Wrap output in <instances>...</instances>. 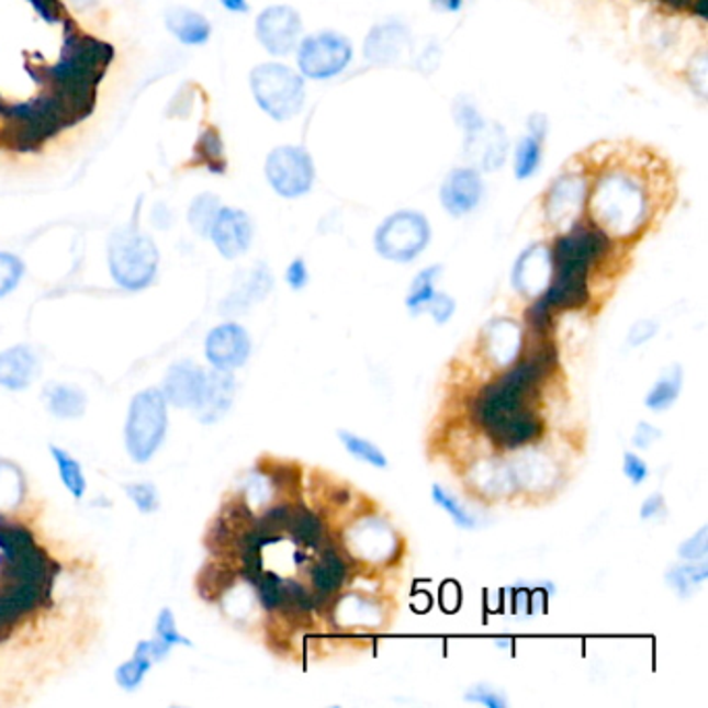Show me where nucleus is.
<instances>
[{
  "instance_id": "1",
  "label": "nucleus",
  "mask_w": 708,
  "mask_h": 708,
  "mask_svg": "<svg viewBox=\"0 0 708 708\" xmlns=\"http://www.w3.org/2000/svg\"><path fill=\"white\" fill-rule=\"evenodd\" d=\"M611 249V239L596 225H574L559 237L553 258V277L542 297L553 310H580L591 300L588 274Z\"/></svg>"
},
{
  "instance_id": "2",
  "label": "nucleus",
  "mask_w": 708,
  "mask_h": 708,
  "mask_svg": "<svg viewBox=\"0 0 708 708\" xmlns=\"http://www.w3.org/2000/svg\"><path fill=\"white\" fill-rule=\"evenodd\" d=\"M160 254L146 233L135 225L115 231L109 241V269L121 288L139 291L153 285Z\"/></svg>"
},
{
  "instance_id": "3",
  "label": "nucleus",
  "mask_w": 708,
  "mask_h": 708,
  "mask_svg": "<svg viewBox=\"0 0 708 708\" xmlns=\"http://www.w3.org/2000/svg\"><path fill=\"white\" fill-rule=\"evenodd\" d=\"M644 193L623 175L605 177L593 195V214L600 229L609 235H632L644 221Z\"/></svg>"
},
{
  "instance_id": "4",
  "label": "nucleus",
  "mask_w": 708,
  "mask_h": 708,
  "mask_svg": "<svg viewBox=\"0 0 708 708\" xmlns=\"http://www.w3.org/2000/svg\"><path fill=\"white\" fill-rule=\"evenodd\" d=\"M169 414L162 391L146 389L137 393L132 400L125 422V447L130 458L137 463L153 460L165 442Z\"/></svg>"
},
{
  "instance_id": "5",
  "label": "nucleus",
  "mask_w": 708,
  "mask_h": 708,
  "mask_svg": "<svg viewBox=\"0 0 708 708\" xmlns=\"http://www.w3.org/2000/svg\"><path fill=\"white\" fill-rule=\"evenodd\" d=\"M251 92L269 115L283 121L295 115L304 102V83L283 65H260L251 74Z\"/></svg>"
},
{
  "instance_id": "6",
  "label": "nucleus",
  "mask_w": 708,
  "mask_h": 708,
  "mask_svg": "<svg viewBox=\"0 0 708 708\" xmlns=\"http://www.w3.org/2000/svg\"><path fill=\"white\" fill-rule=\"evenodd\" d=\"M430 239L426 218L416 212H400L389 216L374 235L377 251L393 262H412L418 258Z\"/></svg>"
},
{
  "instance_id": "7",
  "label": "nucleus",
  "mask_w": 708,
  "mask_h": 708,
  "mask_svg": "<svg viewBox=\"0 0 708 708\" xmlns=\"http://www.w3.org/2000/svg\"><path fill=\"white\" fill-rule=\"evenodd\" d=\"M312 160L300 148H279L270 154L267 160L270 186L285 198L306 193L312 186Z\"/></svg>"
},
{
  "instance_id": "8",
  "label": "nucleus",
  "mask_w": 708,
  "mask_h": 708,
  "mask_svg": "<svg viewBox=\"0 0 708 708\" xmlns=\"http://www.w3.org/2000/svg\"><path fill=\"white\" fill-rule=\"evenodd\" d=\"M351 58L349 42L335 34H321L306 40L300 50V67L310 77H330L339 74Z\"/></svg>"
},
{
  "instance_id": "9",
  "label": "nucleus",
  "mask_w": 708,
  "mask_h": 708,
  "mask_svg": "<svg viewBox=\"0 0 708 708\" xmlns=\"http://www.w3.org/2000/svg\"><path fill=\"white\" fill-rule=\"evenodd\" d=\"M204 353L212 368H218V370H235L246 366L251 353L248 330L235 323L212 328L206 337Z\"/></svg>"
},
{
  "instance_id": "10",
  "label": "nucleus",
  "mask_w": 708,
  "mask_h": 708,
  "mask_svg": "<svg viewBox=\"0 0 708 708\" xmlns=\"http://www.w3.org/2000/svg\"><path fill=\"white\" fill-rule=\"evenodd\" d=\"M345 547L356 557H362L364 561H386L389 557L395 553L397 540H395V532L389 524H384L381 519H362L356 526H351L345 532Z\"/></svg>"
},
{
  "instance_id": "11",
  "label": "nucleus",
  "mask_w": 708,
  "mask_h": 708,
  "mask_svg": "<svg viewBox=\"0 0 708 708\" xmlns=\"http://www.w3.org/2000/svg\"><path fill=\"white\" fill-rule=\"evenodd\" d=\"M486 435H488V439L493 440V445H497L501 449L516 451V449H524V447L537 442L544 435V420L538 416L535 409H530L526 405L514 414L505 416L497 424L488 426Z\"/></svg>"
},
{
  "instance_id": "12",
  "label": "nucleus",
  "mask_w": 708,
  "mask_h": 708,
  "mask_svg": "<svg viewBox=\"0 0 708 708\" xmlns=\"http://www.w3.org/2000/svg\"><path fill=\"white\" fill-rule=\"evenodd\" d=\"M209 237H212L221 256L233 260L248 251L254 237V227L246 212L237 209H221L212 223Z\"/></svg>"
},
{
  "instance_id": "13",
  "label": "nucleus",
  "mask_w": 708,
  "mask_h": 708,
  "mask_svg": "<svg viewBox=\"0 0 708 708\" xmlns=\"http://www.w3.org/2000/svg\"><path fill=\"white\" fill-rule=\"evenodd\" d=\"M235 393H237V381L231 374V370L212 368L211 372H206L202 395L193 405L195 418L202 424H214L221 420L235 402Z\"/></svg>"
},
{
  "instance_id": "14",
  "label": "nucleus",
  "mask_w": 708,
  "mask_h": 708,
  "mask_svg": "<svg viewBox=\"0 0 708 708\" xmlns=\"http://www.w3.org/2000/svg\"><path fill=\"white\" fill-rule=\"evenodd\" d=\"M300 15L289 7H270L258 18V40L272 55H288L300 36Z\"/></svg>"
},
{
  "instance_id": "15",
  "label": "nucleus",
  "mask_w": 708,
  "mask_h": 708,
  "mask_svg": "<svg viewBox=\"0 0 708 708\" xmlns=\"http://www.w3.org/2000/svg\"><path fill=\"white\" fill-rule=\"evenodd\" d=\"M204 383H206V370L190 360H181L167 370L162 395L167 403H171L175 407L193 409V405L202 395Z\"/></svg>"
},
{
  "instance_id": "16",
  "label": "nucleus",
  "mask_w": 708,
  "mask_h": 708,
  "mask_svg": "<svg viewBox=\"0 0 708 708\" xmlns=\"http://www.w3.org/2000/svg\"><path fill=\"white\" fill-rule=\"evenodd\" d=\"M551 277H553L551 251L544 246H532L519 256L512 281L521 295L538 297L544 293V289L549 288Z\"/></svg>"
},
{
  "instance_id": "17",
  "label": "nucleus",
  "mask_w": 708,
  "mask_h": 708,
  "mask_svg": "<svg viewBox=\"0 0 708 708\" xmlns=\"http://www.w3.org/2000/svg\"><path fill=\"white\" fill-rule=\"evenodd\" d=\"M40 372L38 356L27 345L0 351V386L9 391L27 389Z\"/></svg>"
},
{
  "instance_id": "18",
  "label": "nucleus",
  "mask_w": 708,
  "mask_h": 708,
  "mask_svg": "<svg viewBox=\"0 0 708 708\" xmlns=\"http://www.w3.org/2000/svg\"><path fill=\"white\" fill-rule=\"evenodd\" d=\"M586 198V186L580 177H561L547 198V216L553 225H570Z\"/></svg>"
},
{
  "instance_id": "19",
  "label": "nucleus",
  "mask_w": 708,
  "mask_h": 708,
  "mask_svg": "<svg viewBox=\"0 0 708 708\" xmlns=\"http://www.w3.org/2000/svg\"><path fill=\"white\" fill-rule=\"evenodd\" d=\"M482 195V181L476 171H456L449 175L440 190V200L445 209L453 216H461L472 211L479 204Z\"/></svg>"
},
{
  "instance_id": "20",
  "label": "nucleus",
  "mask_w": 708,
  "mask_h": 708,
  "mask_svg": "<svg viewBox=\"0 0 708 708\" xmlns=\"http://www.w3.org/2000/svg\"><path fill=\"white\" fill-rule=\"evenodd\" d=\"M486 349L497 364H516L524 349L521 326L507 318H498L491 323L486 326Z\"/></svg>"
},
{
  "instance_id": "21",
  "label": "nucleus",
  "mask_w": 708,
  "mask_h": 708,
  "mask_svg": "<svg viewBox=\"0 0 708 708\" xmlns=\"http://www.w3.org/2000/svg\"><path fill=\"white\" fill-rule=\"evenodd\" d=\"M349 577V565L337 547H325L310 570L312 588L318 596H333L344 588Z\"/></svg>"
},
{
  "instance_id": "22",
  "label": "nucleus",
  "mask_w": 708,
  "mask_h": 708,
  "mask_svg": "<svg viewBox=\"0 0 708 708\" xmlns=\"http://www.w3.org/2000/svg\"><path fill=\"white\" fill-rule=\"evenodd\" d=\"M512 470L516 476L517 488H528V491L551 488L559 479L555 463L538 451H528L521 458L512 461Z\"/></svg>"
},
{
  "instance_id": "23",
  "label": "nucleus",
  "mask_w": 708,
  "mask_h": 708,
  "mask_svg": "<svg viewBox=\"0 0 708 708\" xmlns=\"http://www.w3.org/2000/svg\"><path fill=\"white\" fill-rule=\"evenodd\" d=\"M335 619L341 628H379L383 621V613L370 598L349 593L341 596V600L337 603Z\"/></svg>"
},
{
  "instance_id": "24",
  "label": "nucleus",
  "mask_w": 708,
  "mask_h": 708,
  "mask_svg": "<svg viewBox=\"0 0 708 708\" xmlns=\"http://www.w3.org/2000/svg\"><path fill=\"white\" fill-rule=\"evenodd\" d=\"M167 27L175 38L183 44H204L211 38L212 25L204 15L188 7H171L165 15Z\"/></svg>"
},
{
  "instance_id": "25",
  "label": "nucleus",
  "mask_w": 708,
  "mask_h": 708,
  "mask_svg": "<svg viewBox=\"0 0 708 708\" xmlns=\"http://www.w3.org/2000/svg\"><path fill=\"white\" fill-rule=\"evenodd\" d=\"M44 400L46 407L53 416L63 418V420H76L86 414L88 407V397L81 389L74 384H48L44 389Z\"/></svg>"
},
{
  "instance_id": "26",
  "label": "nucleus",
  "mask_w": 708,
  "mask_h": 708,
  "mask_svg": "<svg viewBox=\"0 0 708 708\" xmlns=\"http://www.w3.org/2000/svg\"><path fill=\"white\" fill-rule=\"evenodd\" d=\"M285 530L297 544H304V547L316 549V547H321L325 542V524H323V519L316 516L312 509L304 507V505H291L289 507Z\"/></svg>"
},
{
  "instance_id": "27",
  "label": "nucleus",
  "mask_w": 708,
  "mask_h": 708,
  "mask_svg": "<svg viewBox=\"0 0 708 708\" xmlns=\"http://www.w3.org/2000/svg\"><path fill=\"white\" fill-rule=\"evenodd\" d=\"M474 484L486 495H509L517 491L516 476L512 463L503 461H486L474 468Z\"/></svg>"
},
{
  "instance_id": "28",
  "label": "nucleus",
  "mask_w": 708,
  "mask_h": 708,
  "mask_svg": "<svg viewBox=\"0 0 708 708\" xmlns=\"http://www.w3.org/2000/svg\"><path fill=\"white\" fill-rule=\"evenodd\" d=\"M708 580L707 559L703 561H684L673 565L665 574V582L679 598H692Z\"/></svg>"
},
{
  "instance_id": "29",
  "label": "nucleus",
  "mask_w": 708,
  "mask_h": 708,
  "mask_svg": "<svg viewBox=\"0 0 708 708\" xmlns=\"http://www.w3.org/2000/svg\"><path fill=\"white\" fill-rule=\"evenodd\" d=\"M684 386V370L682 366L673 364L667 374H663L656 383L652 384L644 405L652 412H667L673 403L679 400Z\"/></svg>"
},
{
  "instance_id": "30",
  "label": "nucleus",
  "mask_w": 708,
  "mask_h": 708,
  "mask_svg": "<svg viewBox=\"0 0 708 708\" xmlns=\"http://www.w3.org/2000/svg\"><path fill=\"white\" fill-rule=\"evenodd\" d=\"M270 288H272L270 270L265 265H260L249 272L248 279L241 283V288H237L231 293L225 306L237 307V312H241L251 302L265 300L269 295Z\"/></svg>"
},
{
  "instance_id": "31",
  "label": "nucleus",
  "mask_w": 708,
  "mask_h": 708,
  "mask_svg": "<svg viewBox=\"0 0 708 708\" xmlns=\"http://www.w3.org/2000/svg\"><path fill=\"white\" fill-rule=\"evenodd\" d=\"M50 456H53V460L57 463L60 482L65 484V488L76 498L83 497L86 495V488H88V482H86V476H83L81 463L71 453H67L65 449H60L57 445H50Z\"/></svg>"
},
{
  "instance_id": "32",
  "label": "nucleus",
  "mask_w": 708,
  "mask_h": 708,
  "mask_svg": "<svg viewBox=\"0 0 708 708\" xmlns=\"http://www.w3.org/2000/svg\"><path fill=\"white\" fill-rule=\"evenodd\" d=\"M25 495V480L20 468L11 461L0 460V512L20 507Z\"/></svg>"
},
{
  "instance_id": "33",
  "label": "nucleus",
  "mask_w": 708,
  "mask_h": 708,
  "mask_svg": "<svg viewBox=\"0 0 708 708\" xmlns=\"http://www.w3.org/2000/svg\"><path fill=\"white\" fill-rule=\"evenodd\" d=\"M440 267H430V269L422 270L420 274L414 279L412 288H409V293L405 297V306L409 310L412 316H420L426 312V306L428 302L432 300V295L437 293L435 291V283L439 279Z\"/></svg>"
},
{
  "instance_id": "34",
  "label": "nucleus",
  "mask_w": 708,
  "mask_h": 708,
  "mask_svg": "<svg viewBox=\"0 0 708 708\" xmlns=\"http://www.w3.org/2000/svg\"><path fill=\"white\" fill-rule=\"evenodd\" d=\"M337 437L341 440L347 453L353 456L358 461H364L368 465L372 468H379V470H384L389 465V460L383 453L381 447H377L372 440L364 439L356 432H349V430H339Z\"/></svg>"
},
{
  "instance_id": "35",
  "label": "nucleus",
  "mask_w": 708,
  "mask_h": 708,
  "mask_svg": "<svg viewBox=\"0 0 708 708\" xmlns=\"http://www.w3.org/2000/svg\"><path fill=\"white\" fill-rule=\"evenodd\" d=\"M432 501L435 505H439L440 509L456 521V526L461 530H474L479 528V517L472 514L460 498L456 497L453 493H449L445 486L440 484H432Z\"/></svg>"
},
{
  "instance_id": "36",
  "label": "nucleus",
  "mask_w": 708,
  "mask_h": 708,
  "mask_svg": "<svg viewBox=\"0 0 708 708\" xmlns=\"http://www.w3.org/2000/svg\"><path fill=\"white\" fill-rule=\"evenodd\" d=\"M530 127H532L535 134L521 139V144L517 148L516 169L519 179L530 177L532 172L537 171L540 158H542V137H544L542 134H544V130H538L535 121L530 123Z\"/></svg>"
},
{
  "instance_id": "37",
  "label": "nucleus",
  "mask_w": 708,
  "mask_h": 708,
  "mask_svg": "<svg viewBox=\"0 0 708 708\" xmlns=\"http://www.w3.org/2000/svg\"><path fill=\"white\" fill-rule=\"evenodd\" d=\"M218 198L214 193H202L198 195L190 206V212H188V218H190V225L192 229L200 235V237H209L211 233L212 223L216 218V214L221 211L218 206Z\"/></svg>"
},
{
  "instance_id": "38",
  "label": "nucleus",
  "mask_w": 708,
  "mask_h": 708,
  "mask_svg": "<svg viewBox=\"0 0 708 708\" xmlns=\"http://www.w3.org/2000/svg\"><path fill=\"white\" fill-rule=\"evenodd\" d=\"M153 665L154 663L150 659H146V656H142V654L134 652V656L116 670V684H119L121 688L127 689V692H134V689L142 686V682H144L146 673L153 670Z\"/></svg>"
},
{
  "instance_id": "39",
  "label": "nucleus",
  "mask_w": 708,
  "mask_h": 708,
  "mask_svg": "<svg viewBox=\"0 0 708 708\" xmlns=\"http://www.w3.org/2000/svg\"><path fill=\"white\" fill-rule=\"evenodd\" d=\"M23 277V262L9 251H0V297L9 295L20 285Z\"/></svg>"
},
{
  "instance_id": "40",
  "label": "nucleus",
  "mask_w": 708,
  "mask_h": 708,
  "mask_svg": "<svg viewBox=\"0 0 708 708\" xmlns=\"http://www.w3.org/2000/svg\"><path fill=\"white\" fill-rule=\"evenodd\" d=\"M127 497L134 501L135 507L139 514H154L160 505V497L156 486L150 482H137V484H125L123 486Z\"/></svg>"
},
{
  "instance_id": "41",
  "label": "nucleus",
  "mask_w": 708,
  "mask_h": 708,
  "mask_svg": "<svg viewBox=\"0 0 708 708\" xmlns=\"http://www.w3.org/2000/svg\"><path fill=\"white\" fill-rule=\"evenodd\" d=\"M526 323L537 337L547 339V335L553 330V307L542 297H537V302L526 310Z\"/></svg>"
},
{
  "instance_id": "42",
  "label": "nucleus",
  "mask_w": 708,
  "mask_h": 708,
  "mask_svg": "<svg viewBox=\"0 0 708 708\" xmlns=\"http://www.w3.org/2000/svg\"><path fill=\"white\" fill-rule=\"evenodd\" d=\"M547 594H553L551 591L544 593L542 586L530 588V586H521L517 588L514 594V607L519 615H535V613L544 611L547 605Z\"/></svg>"
},
{
  "instance_id": "43",
  "label": "nucleus",
  "mask_w": 708,
  "mask_h": 708,
  "mask_svg": "<svg viewBox=\"0 0 708 708\" xmlns=\"http://www.w3.org/2000/svg\"><path fill=\"white\" fill-rule=\"evenodd\" d=\"M156 638H160L171 649H175V647H192V642L177 630L175 615H172L171 609H162V611L158 613V619H156Z\"/></svg>"
},
{
  "instance_id": "44",
  "label": "nucleus",
  "mask_w": 708,
  "mask_h": 708,
  "mask_svg": "<svg viewBox=\"0 0 708 708\" xmlns=\"http://www.w3.org/2000/svg\"><path fill=\"white\" fill-rule=\"evenodd\" d=\"M463 698H465V703H474V705H482V707L486 708L509 707L507 696H503V692L491 688V686H486V684H479V686L468 689Z\"/></svg>"
},
{
  "instance_id": "45",
  "label": "nucleus",
  "mask_w": 708,
  "mask_h": 708,
  "mask_svg": "<svg viewBox=\"0 0 708 708\" xmlns=\"http://www.w3.org/2000/svg\"><path fill=\"white\" fill-rule=\"evenodd\" d=\"M677 553L684 561H703V559H707L708 526H703L694 537L684 540Z\"/></svg>"
},
{
  "instance_id": "46",
  "label": "nucleus",
  "mask_w": 708,
  "mask_h": 708,
  "mask_svg": "<svg viewBox=\"0 0 708 708\" xmlns=\"http://www.w3.org/2000/svg\"><path fill=\"white\" fill-rule=\"evenodd\" d=\"M456 307H458L456 306V300L451 295H447V293H435L432 300L426 306V312L432 316V321L437 325L442 326L447 325L453 318Z\"/></svg>"
},
{
  "instance_id": "47",
  "label": "nucleus",
  "mask_w": 708,
  "mask_h": 708,
  "mask_svg": "<svg viewBox=\"0 0 708 708\" xmlns=\"http://www.w3.org/2000/svg\"><path fill=\"white\" fill-rule=\"evenodd\" d=\"M623 474L632 482L633 486H638L649 479V465L640 456H636L632 451H626L623 453Z\"/></svg>"
},
{
  "instance_id": "48",
  "label": "nucleus",
  "mask_w": 708,
  "mask_h": 708,
  "mask_svg": "<svg viewBox=\"0 0 708 708\" xmlns=\"http://www.w3.org/2000/svg\"><path fill=\"white\" fill-rule=\"evenodd\" d=\"M663 437V432L649 422H640L633 430L632 442L636 449H651L652 442Z\"/></svg>"
},
{
  "instance_id": "49",
  "label": "nucleus",
  "mask_w": 708,
  "mask_h": 708,
  "mask_svg": "<svg viewBox=\"0 0 708 708\" xmlns=\"http://www.w3.org/2000/svg\"><path fill=\"white\" fill-rule=\"evenodd\" d=\"M656 333H659V325L654 321H638L630 328L628 341L632 347H640V345L649 344Z\"/></svg>"
},
{
  "instance_id": "50",
  "label": "nucleus",
  "mask_w": 708,
  "mask_h": 708,
  "mask_svg": "<svg viewBox=\"0 0 708 708\" xmlns=\"http://www.w3.org/2000/svg\"><path fill=\"white\" fill-rule=\"evenodd\" d=\"M285 279H288L289 288L295 289V291L306 288L307 281H310V272H307L306 262H304L302 258L293 260V262L289 265Z\"/></svg>"
},
{
  "instance_id": "51",
  "label": "nucleus",
  "mask_w": 708,
  "mask_h": 708,
  "mask_svg": "<svg viewBox=\"0 0 708 708\" xmlns=\"http://www.w3.org/2000/svg\"><path fill=\"white\" fill-rule=\"evenodd\" d=\"M665 497L661 495V493H654V495H651V497L647 498L644 503H642V507H640V517L642 519H654V517L661 516V514H665Z\"/></svg>"
},
{
  "instance_id": "52",
  "label": "nucleus",
  "mask_w": 708,
  "mask_h": 708,
  "mask_svg": "<svg viewBox=\"0 0 708 708\" xmlns=\"http://www.w3.org/2000/svg\"><path fill=\"white\" fill-rule=\"evenodd\" d=\"M153 223L158 229H169L172 225V212L169 206L158 204L153 212Z\"/></svg>"
},
{
  "instance_id": "53",
  "label": "nucleus",
  "mask_w": 708,
  "mask_h": 708,
  "mask_svg": "<svg viewBox=\"0 0 708 708\" xmlns=\"http://www.w3.org/2000/svg\"><path fill=\"white\" fill-rule=\"evenodd\" d=\"M225 9H229L233 13H246L248 11V2L246 0H221Z\"/></svg>"
},
{
  "instance_id": "54",
  "label": "nucleus",
  "mask_w": 708,
  "mask_h": 708,
  "mask_svg": "<svg viewBox=\"0 0 708 708\" xmlns=\"http://www.w3.org/2000/svg\"><path fill=\"white\" fill-rule=\"evenodd\" d=\"M435 7L445 9V11H458L461 7V0H435Z\"/></svg>"
},
{
  "instance_id": "55",
  "label": "nucleus",
  "mask_w": 708,
  "mask_h": 708,
  "mask_svg": "<svg viewBox=\"0 0 708 708\" xmlns=\"http://www.w3.org/2000/svg\"><path fill=\"white\" fill-rule=\"evenodd\" d=\"M98 0H71V4H76L77 9H90L94 7Z\"/></svg>"
},
{
  "instance_id": "56",
  "label": "nucleus",
  "mask_w": 708,
  "mask_h": 708,
  "mask_svg": "<svg viewBox=\"0 0 708 708\" xmlns=\"http://www.w3.org/2000/svg\"><path fill=\"white\" fill-rule=\"evenodd\" d=\"M497 647L498 649H512V640H507V638H498Z\"/></svg>"
}]
</instances>
